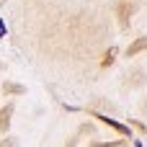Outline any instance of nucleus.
<instances>
[{
    "instance_id": "obj_1",
    "label": "nucleus",
    "mask_w": 147,
    "mask_h": 147,
    "mask_svg": "<svg viewBox=\"0 0 147 147\" xmlns=\"http://www.w3.org/2000/svg\"><path fill=\"white\" fill-rule=\"evenodd\" d=\"M0 36H5V23L0 21Z\"/></svg>"
}]
</instances>
